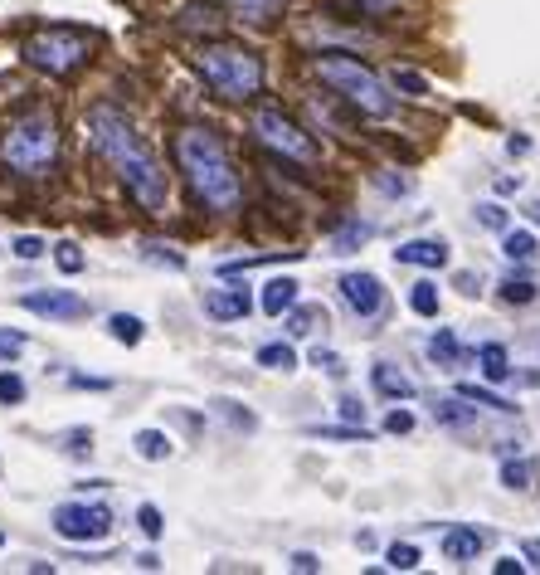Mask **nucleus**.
<instances>
[{
	"mask_svg": "<svg viewBox=\"0 0 540 575\" xmlns=\"http://www.w3.org/2000/svg\"><path fill=\"white\" fill-rule=\"evenodd\" d=\"M88 137H93L98 156L122 176V186L132 191V200L142 205L146 215H161L166 200H171V181H166L156 152L146 147V137L132 127V117L108 108V103H98V108L88 113Z\"/></svg>",
	"mask_w": 540,
	"mask_h": 575,
	"instance_id": "nucleus-1",
	"label": "nucleus"
},
{
	"mask_svg": "<svg viewBox=\"0 0 540 575\" xmlns=\"http://www.w3.org/2000/svg\"><path fill=\"white\" fill-rule=\"evenodd\" d=\"M176 166L185 171L190 195H195L205 210H215V215L239 210L244 186H239L234 156L224 152V142H219L210 127H180L176 132Z\"/></svg>",
	"mask_w": 540,
	"mask_h": 575,
	"instance_id": "nucleus-2",
	"label": "nucleus"
},
{
	"mask_svg": "<svg viewBox=\"0 0 540 575\" xmlns=\"http://www.w3.org/2000/svg\"><path fill=\"white\" fill-rule=\"evenodd\" d=\"M59 161V122L49 108H25L0 132V166L15 176H44Z\"/></svg>",
	"mask_w": 540,
	"mask_h": 575,
	"instance_id": "nucleus-3",
	"label": "nucleus"
},
{
	"mask_svg": "<svg viewBox=\"0 0 540 575\" xmlns=\"http://www.w3.org/2000/svg\"><path fill=\"white\" fill-rule=\"evenodd\" d=\"M195 69L205 74V83L215 88L224 103H249L263 93V59L244 49V44H205L195 54Z\"/></svg>",
	"mask_w": 540,
	"mask_h": 575,
	"instance_id": "nucleus-4",
	"label": "nucleus"
},
{
	"mask_svg": "<svg viewBox=\"0 0 540 575\" xmlns=\"http://www.w3.org/2000/svg\"><path fill=\"white\" fill-rule=\"evenodd\" d=\"M317 74H322V83H331L356 113H365V117L395 113V93L385 88V78L375 74V69H365L351 54H317Z\"/></svg>",
	"mask_w": 540,
	"mask_h": 575,
	"instance_id": "nucleus-5",
	"label": "nucleus"
},
{
	"mask_svg": "<svg viewBox=\"0 0 540 575\" xmlns=\"http://www.w3.org/2000/svg\"><path fill=\"white\" fill-rule=\"evenodd\" d=\"M88 54H93V39L83 30H39L25 39V64L49 78H69L78 64H88Z\"/></svg>",
	"mask_w": 540,
	"mask_h": 575,
	"instance_id": "nucleus-6",
	"label": "nucleus"
},
{
	"mask_svg": "<svg viewBox=\"0 0 540 575\" xmlns=\"http://www.w3.org/2000/svg\"><path fill=\"white\" fill-rule=\"evenodd\" d=\"M253 137H258L268 152H278L283 161L317 166V142H312V137H307L283 108H258V113H253Z\"/></svg>",
	"mask_w": 540,
	"mask_h": 575,
	"instance_id": "nucleus-7",
	"label": "nucleus"
},
{
	"mask_svg": "<svg viewBox=\"0 0 540 575\" xmlns=\"http://www.w3.org/2000/svg\"><path fill=\"white\" fill-rule=\"evenodd\" d=\"M54 532L64 541H108L112 507H103V502H64V507H54Z\"/></svg>",
	"mask_w": 540,
	"mask_h": 575,
	"instance_id": "nucleus-8",
	"label": "nucleus"
},
{
	"mask_svg": "<svg viewBox=\"0 0 540 575\" xmlns=\"http://www.w3.org/2000/svg\"><path fill=\"white\" fill-rule=\"evenodd\" d=\"M336 288H341L346 307L360 312V317H380V312H385V288H380L375 273H341Z\"/></svg>",
	"mask_w": 540,
	"mask_h": 575,
	"instance_id": "nucleus-9",
	"label": "nucleus"
},
{
	"mask_svg": "<svg viewBox=\"0 0 540 575\" xmlns=\"http://www.w3.org/2000/svg\"><path fill=\"white\" fill-rule=\"evenodd\" d=\"M25 312H35V317H54V322H73V317H88V303L78 298V293H64V288H39V293H25L20 298Z\"/></svg>",
	"mask_w": 540,
	"mask_h": 575,
	"instance_id": "nucleus-10",
	"label": "nucleus"
},
{
	"mask_svg": "<svg viewBox=\"0 0 540 575\" xmlns=\"http://www.w3.org/2000/svg\"><path fill=\"white\" fill-rule=\"evenodd\" d=\"M395 264H409V269H443V264H448V244H443V239H404L395 249Z\"/></svg>",
	"mask_w": 540,
	"mask_h": 575,
	"instance_id": "nucleus-11",
	"label": "nucleus"
},
{
	"mask_svg": "<svg viewBox=\"0 0 540 575\" xmlns=\"http://www.w3.org/2000/svg\"><path fill=\"white\" fill-rule=\"evenodd\" d=\"M249 307L253 303L244 288H210L205 293V317H215V322H244Z\"/></svg>",
	"mask_w": 540,
	"mask_h": 575,
	"instance_id": "nucleus-12",
	"label": "nucleus"
},
{
	"mask_svg": "<svg viewBox=\"0 0 540 575\" xmlns=\"http://www.w3.org/2000/svg\"><path fill=\"white\" fill-rule=\"evenodd\" d=\"M438 546H443V556H448V561L468 566V561H477V551L487 546V532H482V527H448Z\"/></svg>",
	"mask_w": 540,
	"mask_h": 575,
	"instance_id": "nucleus-13",
	"label": "nucleus"
},
{
	"mask_svg": "<svg viewBox=\"0 0 540 575\" xmlns=\"http://www.w3.org/2000/svg\"><path fill=\"white\" fill-rule=\"evenodd\" d=\"M468 356H477V351H468V346L448 332V327H438V332L429 337V361L438 366V371H458Z\"/></svg>",
	"mask_w": 540,
	"mask_h": 575,
	"instance_id": "nucleus-14",
	"label": "nucleus"
},
{
	"mask_svg": "<svg viewBox=\"0 0 540 575\" xmlns=\"http://www.w3.org/2000/svg\"><path fill=\"white\" fill-rule=\"evenodd\" d=\"M370 381H375V390H380V395H385V400H414V395H419V385L409 381V376H404V371H395V366H390V361H380V366H370Z\"/></svg>",
	"mask_w": 540,
	"mask_h": 575,
	"instance_id": "nucleus-15",
	"label": "nucleus"
},
{
	"mask_svg": "<svg viewBox=\"0 0 540 575\" xmlns=\"http://www.w3.org/2000/svg\"><path fill=\"white\" fill-rule=\"evenodd\" d=\"M297 278H268L263 283V298H258V307L268 312V317H283V312H292L297 307Z\"/></svg>",
	"mask_w": 540,
	"mask_h": 575,
	"instance_id": "nucleus-16",
	"label": "nucleus"
},
{
	"mask_svg": "<svg viewBox=\"0 0 540 575\" xmlns=\"http://www.w3.org/2000/svg\"><path fill=\"white\" fill-rule=\"evenodd\" d=\"M477 371L487 376V381H511V356H506V346L502 342H487V346H477Z\"/></svg>",
	"mask_w": 540,
	"mask_h": 575,
	"instance_id": "nucleus-17",
	"label": "nucleus"
},
{
	"mask_svg": "<svg viewBox=\"0 0 540 575\" xmlns=\"http://www.w3.org/2000/svg\"><path fill=\"white\" fill-rule=\"evenodd\" d=\"M433 420L443 424V429H468V424H477V410L468 405V395H453V400L433 405Z\"/></svg>",
	"mask_w": 540,
	"mask_h": 575,
	"instance_id": "nucleus-18",
	"label": "nucleus"
},
{
	"mask_svg": "<svg viewBox=\"0 0 540 575\" xmlns=\"http://www.w3.org/2000/svg\"><path fill=\"white\" fill-rule=\"evenodd\" d=\"M502 254L511 259V264H531L540 254V239L531 230H506L502 234Z\"/></svg>",
	"mask_w": 540,
	"mask_h": 575,
	"instance_id": "nucleus-19",
	"label": "nucleus"
},
{
	"mask_svg": "<svg viewBox=\"0 0 540 575\" xmlns=\"http://www.w3.org/2000/svg\"><path fill=\"white\" fill-rule=\"evenodd\" d=\"M317 327H326V307L322 303H307V307H292L288 312V337H312Z\"/></svg>",
	"mask_w": 540,
	"mask_h": 575,
	"instance_id": "nucleus-20",
	"label": "nucleus"
},
{
	"mask_svg": "<svg viewBox=\"0 0 540 575\" xmlns=\"http://www.w3.org/2000/svg\"><path fill=\"white\" fill-rule=\"evenodd\" d=\"M108 337L122 346H137L146 337V322L142 317H132V312H112L108 317Z\"/></svg>",
	"mask_w": 540,
	"mask_h": 575,
	"instance_id": "nucleus-21",
	"label": "nucleus"
},
{
	"mask_svg": "<svg viewBox=\"0 0 540 575\" xmlns=\"http://www.w3.org/2000/svg\"><path fill=\"white\" fill-rule=\"evenodd\" d=\"M370 225H365V220H346V225H341V230L331 234V254H356L360 244H365V239H370Z\"/></svg>",
	"mask_w": 540,
	"mask_h": 575,
	"instance_id": "nucleus-22",
	"label": "nucleus"
},
{
	"mask_svg": "<svg viewBox=\"0 0 540 575\" xmlns=\"http://www.w3.org/2000/svg\"><path fill=\"white\" fill-rule=\"evenodd\" d=\"M263 371H297V351H292L288 342H268L258 346V356H253Z\"/></svg>",
	"mask_w": 540,
	"mask_h": 575,
	"instance_id": "nucleus-23",
	"label": "nucleus"
},
{
	"mask_svg": "<svg viewBox=\"0 0 540 575\" xmlns=\"http://www.w3.org/2000/svg\"><path fill=\"white\" fill-rule=\"evenodd\" d=\"M132 449L142 454L146 463H161V459H171V439L161 434V429H142L137 439H132Z\"/></svg>",
	"mask_w": 540,
	"mask_h": 575,
	"instance_id": "nucleus-24",
	"label": "nucleus"
},
{
	"mask_svg": "<svg viewBox=\"0 0 540 575\" xmlns=\"http://www.w3.org/2000/svg\"><path fill=\"white\" fill-rule=\"evenodd\" d=\"M502 483L511 493H531V488H536V463H526V459L502 463Z\"/></svg>",
	"mask_w": 540,
	"mask_h": 575,
	"instance_id": "nucleus-25",
	"label": "nucleus"
},
{
	"mask_svg": "<svg viewBox=\"0 0 540 575\" xmlns=\"http://www.w3.org/2000/svg\"><path fill=\"white\" fill-rule=\"evenodd\" d=\"M283 5H288V0H229V10L244 15V20H273Z\"/></svg>",
	"mask_w": 540,
	"mask_h": 575,
	"instance_id": "nucleus-26",
	"label": "nucleus"
},
{
	"mask_svg": "<svg viewBox=\"0 0 540 575\" xmlns=\"http://www.w3.org/2000/svg\"><path fill=\"white\" fill-rule=\"evenodd\" d=\"M536 283L531 278H502V303H511V307H526V303H536Z\"/></svg>",
	"mask_w": 540,
	"mask_h": 575,
	"instance_id": "nucleus-27",
	"label": "nucleus"
},
{
	"mask_svg": "<svg viewBox=\"0 0 540 575\" xmlns=\"http://www.w3.org/2000/svg\"><path fill=\"white\" fill-rule=\"evenodd\" d=\"M409 307H414V312H419V317H438V288H433L429 278H424V283H414V288H409Z\"/></svg>",
	"mask_w": 540,
	"mask_h": 575,
	"instance_id": "nucleus-28",
	"label": "nucleus"
},
{
	"mask_svg": "<svg viewBox=\"0 0 540 575\" xmlns=\"http://www.w3.org/2000/svg\"><path fill=\"white\" fill-rule=\"evenodd\" d=\"M210 405H215V415H224V420H229V429H239V434H253V415L249 410H239V405H234V400H210Z\"/></svg>",
	"mask_w": 540,
	"mask_h": 575,
	"instance_id": "nucleus-29",
	"label": "nucleus"
},
{
	"mask_svg": "<svg viewBox=\"0 0 540 575\" xmlns=\"http://www.w3.org/2000/svg\"><path fill=\"white\" fill-rule=\"evenodd\" d=\"M458 395H468L472 405H487V410H502V415H511V410H516L511 400H502V395H492V390H482V385H458Z\"/></svg>",
	"mask_w": 540,
	"mask_h": 575,
	"instance_id": "nucleus-30",
	"label": "nucleus"
},
{
	"mask_svg": "<svg viewBox=\"0 0 540 575\" xmlns=\"http://www.w3.org/2000/svg\"><path fill=\"white\" fill-rule=\"evenodd\" d=\"M390 83H395L399 93H409V98H424V93H429V78L414 74V69H395V74H390Z\"/></svg>",
	"mask_w": 540,
	"mask_h": 575,
	"instance_id": "nucleus-31",
	"label": "nucleus"
},
{
	"mask_svg": "<svg viewBox=\"0 0 540 575\" xmlns=\"http://www.w3.org/2000/svg\"><path fill=\"white\" fill-rule=\"evenodd\" d=\"M385 561H390V571H414V566H419V546H409V541H395V546L385 551Z\"/></svg>",
	"mask_w": 540,
	"mask_h": 575,
	"instance_id": "nucleus-32",
	"label": "nucleus"
},
{
	"mask_svg": "<svg viewBox=\"0 0 540 575\" xmlns=\"http://www.w3.org/2000/svg\"><path fill=\"white\" fill-rule=\"evenodd\" d=\"M477 225H482V230L506 234V230H511V215H506L502 205H492V200H487V205H477Z\"/></svg>",
	"mask_w": 540,
	"mask_h": 575,
	"instance_id": "nucleus-33",
	"label": "nucleus"
},
{
	"mask_svg": "<svg viewBox=\"0 0 540 575\" xmlns=\"http://www.w3.org/2000/svg\"><path fill=\"white\" fill-rule=\"evenodd\" d=\"M142 259L146 264H166V269H185V259H180L176 249H171V244H142Z\"/></svg>",
	"mask_w": 540,
	"mask_h": 575,
	"instance_id": "nucleus-34",
	"label": "nucleus"
},
{
	"mask_svg": "<svg viewBox=\"0 0 540 575\" xmlns=\"http://www.w3.org/2000/svg\"><path fill=\"white\" fill-rule=\"evenodd\" d=\"M54 264H59L64 273H83V264H88V259H83V249H78V244H69V239H64V244H54Z\"/></svg>",
	"mask_w": 540,
	"mask_h": 575,
	"instance_id": "nucleus-35",
	"label": "nucleus"
},
{
	"mask_svg": "<svg viewBox=\"0 0 540 575\" xmlns=\"http://www.w3.org/2000/svg\"><path fill=\"white\" fill-rule=\"evenodd\" d=\"M312 366H317V371H326L331 381H341V376H346V361H341L336 351H322V346L312 351Z\"/></svg>",
	"mask_w": 540,
	"mask_h": 575,
	"instance_id": "nucleus-36",
	"label": "nucleus"
},
{
	"mask_svg": "<svg viewBox=\"0 0 540 575\" xmlns=\"http://www.w3.org/2000/svg\"><path fill=\"white\" fill-rule=\"evenodd\" d=\"M25 400V381L15 371H0V405H20Z\"/></svg>",
	"mask_w": 540,
	"mask_h": 575,
	"instance_id": "nucleus-37",
	"label": "nucleus"
},
{
	"mask_svg": "<svg viewBox=\"0 0 540 575\" xmlns=\"http://www.w3.org/2000/svg\"><path fill=\"white\" fill-rule=\"evenodd\" d=\"M336 5H346V10H356V15H390L399 0H336Z\"/></svg>",
	"mask_w": 540,
	"mask_h": 575,
	"instance_id": "nucleus-38",
	"label": "nucleus"
},
{
	"mask_svg": "<svg viewBox=\"0 0 540 575\" xmlns=\"http://www.w3.org/2000/svg\"><path fill=\"white\" fill-rule=\"evenodd\" d=\"M137 522H142L146 537H161V532H166V522H161V507H151V502H142V507H137Z\"/></svg>",
	"mask_w": 540,
	"mask_h": 575,
	"instance_id": "nucleus-39",
	"label": "nucleus"
},
{
	"mask_svg": "<svg viewBox=\"0 0 540 575\" xmlns=\"http://www.w3.org/2000/svg\"><path fill=\"white\" fill-rule=\"evenodd\" d=\"M312 434H317V439H341V444H351V439H360V444H365V424H360V429H346V424H341V429H336V424H317V429H312Z\"/></svg>",
	"mask_w": 540,
	"mask_h": 575,
	"instance_id": "nucleus-40",
	"label": "nucleus"
},
{
	"mask_svg": "<svg viewBox=\"0 0 540 575\" xmlns=\"http://www.w3.org/2000/svg\"><path fill=\"white\" fill-rule=\"evenodd\" d=\"M64 449L78 454V459H83V454H93V429H69V434H64Z\"/></svg>",
	"mask_w": 540,
	"mask_h": 575,
	"instance_id": "nucleus-41",
	"label": "nucleus"
},
{
	"mask_svg": "<svg viewBox=\"0 0 540 575\" xmlns=\"http://www.w3.org/2000/svg\"><path fill=\"white\" fill-rule=\"evenodd\" d=\"M10 249H15V259H39V254H44L49 244H44V239H35V234H20V239H15Z\"/></svg>",
	"mask_w": 540,
	"mask_h": 575,
	"instance_id": "nucleus-42",
	"label": "nucleus"
},
{
	"mask_svg": "<svg viewBox=\"0 0 540 575\" xmlns=\"http://www.w3.org/2000/svg\"><path fill=\"white\" fill-rule=\"evenodd\" d=\"M25 351V337L20 332H0V361H15Z\"/></svg>",
	"mask_w": 540,
	"mask_h": 575,
	"instance_id": "nucleus-43",
	"label": "nucleus"
},
{
	"mask_svg": "<svg viewBox=\"0 0 540 575\" xmlns=\"http://www.w3.org/2000/svg\"><path fill=\"white\" fill-rule=\"evenodd\" d=\"M414 429V415L409 410H390V420H385V434H409Z\"/></svg>",
	"mask_w": 540,
	"mask_h": 575,
	"instance_id": "nucleus-44",
	"label": "nucleus"
},
{
	"mask_svg": "<svg viewBox=\"0 0 540 575\" xmlns=\"http://www.w3.org/2000/svg\"><path fill=\"white\" fill-rule=\"evenodd\" d=\"M341 420H346V424H365V405H360V400H341Z\"/></svg>",
	"mask_w": 540,
	"mask_h": 575,
	"instance_id": "nucleus-45",
	"label": "nucleus"
},
{
	"mask_svg": "<svg viewBox=\"0 0 540 575\" xmlns=\"http://www.w3.org/2000/svg\"><path fill=\"white\" fill-rule=\"evenodd\" d=\"M409 186H414L409 176H380V191H390V195H404Z\"/></svg>",
	"mask_w": 540,
	"mask_h": 575,
	"instance_id": "nucleus-46",
	"label": "nucleus"
},
{
	"mask_svg": "<svg viewBox=\"0 0 540 575\" xmlns=\"http://www.w3.org/2000/svg\"><path fill=\"white\" fill-rule=\"evenodd\" d=\"M317 566H322V561H317V556H312V551H297V556H292V571L312 575V571H317Z\"/></svg>",
	"mask_w": 540,
	"mask_h": 575,
	"instance_id": "nucleus-47",
	"label": "nucleus"
},
{
	"mask_svg": "<svg viewBox=\"0 0 540 575\" xmlns=\"http://www.w3.org/2000/svg\"><path fill=\"white\" fill-rule=\"evenodd\" d=\"M69 385H78V390H108L112 381H103V376H69Z\"/></svg>",
	"mask_w": 540,
	"mask_h": 575,
	"instance_id": "nucleus-48",
	"label": "nucleus"
},
{
	"mask_svg": "<svg viewBox=\"0 0 540 575\" xmlns=\"http://www.w3.org/2000/svg\"><path fill=\"white\" fill-rule=\"evenodd\" d=\"M521 556H526V566H531V571H540V537L526 541V546H521Z\"/></svg>",
	"mask_w": 540,
	"mask_h": 575,
	"instance_id": "nucleus-49",
	"label": "nucleus"
},
{
	"mask_svg": "<svg viewBox=\"0 0 540 575\" xmlns=\"http://www.w3.org/2000/svg\"><path fill=\"white\" fill-rule=\"evenodd\" d=\"M521 571V561H516V556H502V561H497V575H516Z\"/></svg>",
	"mask_w": 540,
	"mask_h": 575,
	"instance_id": "nucleus-50",
	"label": "nucleus"
},
{
	"mask_svg": "<svg viewBox=\"0 0 540 575\" xmlns=\"http://www.w3.org/2000/svg\"><path fill=\"white\" fill-rule=\"evenodd\" d=\"M497 191H502V195H511V191H521V176H502V181H497Z\"/></svg>",
	"mask_w": 540,
	"mask_h": 575,
	"instance_id": "nucleus-51",
	"label": "nucleus"
},
{
	"mask_svg": "<svg viewBox=\"0 0 540 575\" xmlns=\"http://www.w3.org/2000/svg\"><path fill=\"white\" fill-rule=\"evenodd\" d=\"M506 152L521 156V152H531V142H526V137H511V142H506Z\"/></svg>",
	"mask_w": 540,
	"mask_h": 575,
	"instance_id": "nucleus-52",
	"label": "nucleus"
},
{
	"mask_svg": "<svg viewBox=\"0 0 540 575\" xmlns=\"http://www.w3.org/2000/svg\"><path fill=\"white\" fill-rule=\"evenodd\" d=\"M531 220H536V225H540V205H531Z\"/></svg>",
	"mask_w": 540,
	"mask_h": 575,
	"instance_id": "nucleus-53",
	"label": "nucleus"
}]
</instances>
